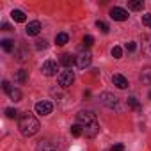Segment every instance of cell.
Returning a JSON list of instances; mask_svg holds the SVG:
<instances>
[{
	"label": "cell",
	"instance_id": "1",
	"mask_svg": "<svg viewBox=\"0 0 151 151\" xmlns=\"http://www.w3.org/2000/svg\"><path fill=\"white\" fill-rule=\"evenodd\" d=\"M18 128H20V132L25 135V137H32V135H36L37 132H39V121L36 119V116L34 114H30V112H27V114H22L20 116V119H18Z\"/></svg>",
	"mask_w": 151,
	"mask_h": 151
},
{
	"label": "cell",
	"instance_id": "2",
	"mask_svg": "<svg viewBox=\"0 0 151 151\" xmlns=\"http://www.w3.org/2000/svg\"><path fill=\"white\" fill-rule=\"evenodd\" d=\"M77 121H78V124H82V126H89V124L98 123V121H96V114L91 112V110H80V112L77 114Z\"/></svg>",
	"mask_w": 151,
	"mask_h": 151
},
{
	"label": "cell",
	"instance_id": "3",
	"mask_svg": "<svg viewBox=\"0 0 151 151\" xmlns=\"http://www.w3.org/2000/svg\"><path fill=\"white\" fill-rule=\"evenodd\" d=\"M91 62H93V55H91V52H80L77 57H75V64H77L80 69H86V68H89L91 66Z\"/></svg>",
	"mask_w": 151,
	"mask_h": 151
},
{
	"label": "cell",
	"instance_id": "4",
	"mask_svg": "<svg viewBox=\"0 0 151 151\" xmlns=\"http://www.w3.org/2000/svg\"><path fill=\"white\" fill-rule=\"evenodd\" d=\"M73 80H75V75H73V71H69V69H66V71H62V73H59V77H57V82H59V86L60 87H69L71 84H73Z\"/></svg>",
	"mask_w": 151,
	"mask_h": 151
},
{
	"label": "cell",
	"instance_id": "5",
	"mask_svg": "<svg viewBox=\"0 0 151 151\" xmlns=\"http://www.w3.org/2000/svg\"><path fill=\"white\" fill-rule=\"evenodd\" d=\"M57 62L55 60H45L43 66H41V73L45 75V77H53V75H57Z\"/></svg>",
	"mask_w": 151,
	"mask_h": 151
},
{
	"label": "cell",
	"instance_id": "6",
	"mask_svg": "<svg viewBox=\"0 0 151 151\" xmlns=\"http://www.w3.org/2000/svg\"><path fill=\"white\" fill-rule=\"evenodd\" d=\"M100 100H101V103H103L105 107H109V109H117V105H119V100H117L114 94H110V93H101V94H100Z\"/></svg>",
	"mask_w": 151,
	"mask_h": 151
},
{
	"label": "cell",
	"instance_id": "7",
	"mask_svg": "<svg viewBox=\"0 0 151 151\" xmlns=\"http://www.w3.org/2000/svg\"><path fill=\"white\" fill-rule=\"evenodd\" d=\"M110 18L112 20H116V22H124V20H128V11L126 9H123V7H112L110 9Z\"/></svg>",
	"mask_w": 151,
	"mask_h": 151
},
{
	"label": "cell",
	"instance_id": "8",
	"mask_svg": "<svg viewBox=\"0 0 151 151\" xmlns=\"http://www.w3.org/2000/svg\"><path fill=\"white\" fill-rule=\"evenodd\" d=\"M140 52L146 57H151V34H144L140 37Z\"/></svg>",
	"mask_w": 151,
	"mask_h": 151
},
{
	"label": "cell",
	"instance_id": "9",
	"mask_svg": "<svg viewBox=\"0 0 151 151\" xmlns=\"http://www.w3.org/2000/svg\"><path fill=\"white\" fill-rule=\"evenodd\" d=\"M52 110H53V105L50 101L36 103V114H39V116H48V114H52Z\"/></svg>",
	"mask_w": 151,
	"mask_h": 151
},
{
	"label": "cell",
	"instance_id": "10",
	"mask_svg": "<svg viewBox=\"0 0 151 151\" xmlns=\"http://www.w3.org/2000/svg\"><path fill=\"white\" fill-rule=\"evenodd\" d=\"M112 84L117 87V89H126L130 84H128V80L123 77V75H119V73H116L114 77H112Z\"/></svg>",
	"mask_w": 151,
	"mask_h": 151
},
{
	"label": "cell",
	"instance_id": "11",
	"mask_svg": "<svg viewBox=\"0 0 151 151\" xmlns=\"http://www.w3.org/2000/svg\"><path fill=\"white\" fill-rule=\"evenodd\" d=\"M139 80H140L144 86H151V66L144 68V69L139 73Z\"/></svg>",
	"mask_w": 151,
	"mask_h": 151
},
{
	"label": "cell",
	"instance_id": "12",
	"mask_svg": "<svg viewBox=\"0 0 151 151\" xmlns=\"http://www.w3.org/2000/svg\"><path fill=\"white\" fill-rule=\"evenodd\" d=\"M98 133H100V124H98V123L89 124V126H84V135H86V137L93 139V137H96Z\"/></svg>",
	"mask_w": 151,
	"mask_h": 151
},
{
	"label": "cell",
	"instance_id": "13",
	"mask_svg": "<svg viewBox=\"0 0 151 151\" xmlns=\"http://www.w3.org/2000/svg\"><path fill=\"white\" fill-rule=\"evenodd\" d=\"M25 32H27V36H37V34L41 32V23H39V22H30V23L27 25Z\"/></svg>",
	"mask_w": 151,
	"mask_h": 151
},
{
	"label": "cell",
	"instance_id": "14",
	"mask_svg": "<svg viewBox=\"0 0 151 151\" xmlns=\"http://www.w3.org/2000/svg\"><path fill=\"white\" fill-rule=\"evenodd\" d=\"M37 151H57V146L52 140H39L37 142Z\"/></svg>",
	"mask_w": 151,
	"mask_h": 151
},
{
	"label": "cell",
	"instance_id": "15",
	"mask_svg": "<svg viewBox=\"0 0 151 151\" xmlns=\"http://www.w3.org/2000/svg\"><path fill=\"white\" fill-rule=\"evenodd\" d=\"M11 18H13L14 22H18V23H25V22H27L25 13L20 11V9H13V11H11Z\"/></svg>",
	"mask_w": 151,
	"mask_h": 151
},
{
	"label": "cell",
	"instance_id": "16",
	"mask_svg": "<svg viewBox=\"0 0 151 151\" xmlns=\"http://www.w3.org/2000/svg\"><path fill=\"white\" fill-rule=\"evenodd\" d=\"M29 80V71H25V69H20L18 73H16V77H14V82L18 84V86H22V84H25Z\"/></svg>",
	"mask_w": 151,
	"mask_h": 151
},
{
	"label": "cell",
	"instance_id": "17",
	"mask_svg": "<svg viewBox=\"0 0 151 151\" xmlns=\"http://www.w3.org/2000/svg\"><path fill=\"white\" fill-rule=\"evenodd\" d=\"M60 64H62L64 68H71V66L75 64V57L69 55V53H62V55H60Z\"/></svg>",
	"mask_w": 151,
	"mask_h": 151
},
{
	"label": "cell",
	"instance_id": "18",
	"mask_svg": "<svg viewBox=\"0 0 151 151\" xmlns=\"http://www.w3.org/2000/svg\"><path fill=\"white\" fill-rule=\"evenodd\" d=\"M68 41H69V36H68L66 32H59V34L55 36V43H57L59 46H64Z\"/></svg>",
	"mask_w": 151,
	"mask_h": 151
},
{
	"label": "cell",
	"instance_id": "19",
	"mask_svg": "<svg viewBox=\"0 0 151 151\" xmlns=\"http://www.w3.org/2000/svg\"><path fill=\"white\" fill-rule=\"evenodd\" d=\"M144 7V0H132V2H128V9L132 11H140Z\"/></svg>",
	"mask_w": 151,
	"mask_h": 151
},
{
	"label": "cell",
	"instance_id": "20",
	"mask_svg": "<svg viewBox=\"0 0 151 151\" xmlns=\"http://www.w3.org/2000/svg\"><path fill=\"white\" fill-rule=\"evenodd\" d=\"M69 132H71L73 137H80V135H84V126L77 123V124H73V126L69 128Z\"/></svg>",
	"mask_w": 151,
	"mask_h": 151
},
{
	"label": "cell",
	"instance_id": "21",
	"mask_svg": "<svg viewBox=\"0 0 151 151\" xmlns=\"http://www.w3.org/2000/svg\"><path fill=\"white\" fill-rule=\"evenodd\" d=\"M128 107L132 109V110H135V112H140L142 110V107H140V103H139V100L137 98H128Z\"/></svg>",
	"mask_w": 151,
	"mask_h": 151
},
{
	"label": "cell",
	"instance_id": "22",
	"mask_svg": "<svg viewBox=\"0 0 151 151\" xmlns=\"http://www.w3.org/2000/svg\"><path fill=\"white\" fill-rule=\"evenodd\" d=\"M2 48H4V52L11 53V52L14 50V41H11V39H2Z\"/></svg>",
	"mask_w": 151,
	"mask_h": 151
},
{
	"label": "cell",
	"instance_id": "23",
	"mask_svg": "<svg viewBox=\"0 0 151 151\" xmlns=\"http://www.w3.org/2000/svg\"><path fill=\"white\" fill-rule=\"evenodd\" d=\"M9 98H11L13 101H20V100H22V91H20V89H16V87H14V89H11Z\"/></svg>",
	"mask_w": 151,
	"mask_h": 151
},
{
	"label": "cell",
	"instance_id": "24",
	"mask_svg": "<svg viewBox=\"0 0 151 151\" xmlns=\"http://www.w3.org/2000/svg\"><path fill=\"white\" fill-rule=\"evenodd\" d=\"M96 27H98V29H100V30H101L103 34H109V25H107L105 22H101V20H98V22H96Z\"/></svg>",
	"mask_w": 151,
	"mask_h": 151
},
{
	"label": "cell",
	"instance_id": "25",
	"mask_svg": "<svg viewBox=\"0 0 151 151\" xmlns=\"http://www.w3.org/2000/svg\"><path fill=\"white\" fill-rule=\"evenodd\" d=\"M112 57L114 59H121L123 57V48L121 46H114L112 48Z\"/></svg>",
	"mask_w": 151,
	"mask_h": 151
},
{
	"label": "cell",
	"instance_id": "26",
	"mask_svg": "<svg viewBox=\"0 0 151 151\" xmlns=\"http://www.w3.org/2000/svg\"><path fill=\"white\" fill-rule=\"evenodd\" d=\"M124 50H126V52H130V53H132V52H135V50H137V43H135V41H128V43L124 45Z\"/></svg>",
	"mask_w": 151,
	"mask_h": 151
},
{
	"label": "cell",
	"instance_id": "27",
	"mask_svg": "<svg viewBox=\"0 0 151 151\" xmlns=\"http://www.w3.org/2000/svg\"><path fill=\"white\" fill-rule=\"evenodd\" d=\"M6 116L9 119H14V117H18V110L16 109H6Z\"/></svg>",
	"mask_w": 151,
	"mask_h": 151
},
{
	"label": "cell",
	"instance_id": "28",
	"mask_svg": "<svg viewBox=\"0 0 151 151\" xmlns=\"http://www.w3.org/2000/svg\"><path fill=\"white\" fill-rule=\"evenodd\" d=\"M82 43H84V46H87V48H89V46H93L94 37H93V36H84V41H82Z\"/></svg>",
	"mask_w": 151,
	"mask_h": 151
},
{
	"label": "cell",
	"instance_id": "29",
	"mask_svg": "<svg viewBox=\"0 0 151 151\" xmlns=\"http://www.w3.org/2000/svg\"><path fill=\"white\" fill-rule=\"evenodd\" d=\"M142 25L151 29V14H142Z\"/></svg>",
	"mask_w": 151,
	"mask_h": 151
},
{
	"label": "cell",
	"instance_id": "30",
	"mask_svg": "<svg viewBox=\"0 0 151 151\" xmlns=\"http://www.w3.org/2000/svg\"><path fill=\"white\" fill-rule=\"evenodd\" d=\"M46 46H48V43H46L45 39H37V41H36V48H37V50H45Z\"/></svg>",
	"mask_w": 151,
	"mask_h": 151
},
{
	"label": "cell",
	"instance_id": "31",
	"mask_svg": "<svg viewBox=\"0 0 151 151\" xmlns=\"http://www.w3.org/2000/svg\"><path fill=\"white\" fill-rule=\"evenodd\" d=\"M2 89H4V91H6V93H7V94H9V93H11V89H13V87H11V84H9V82H7V80H4V82H2Z\"/></svg>",
	"mask_w": 151,
	"mask_h": 151
},
{
	"label": "cell",
	"instance_id": "32",
	"mask_svg": "<svg viewBox=\"0 0 151 151\" xmlns=\"http://www.w3.org/2000/svg\"><path fill=\"white\" fill-rule=\"evenodd\" d=\"M110 151H124V146H123V144H114V146L110 147Z\"/></svg>",
	"mask_w": 151,
	"mask_h": 151
},
{
	"label": "cell",
	"instance_id": "33",
	"mask_svg": "<svg viewBox=\"0 0 151 151\" xmlns=\"http://www.w3.org/2000/svg\"><path fill=\"white\" fill-rule=\"evenodd\" d=\"M2 29H4V30H11V25H9V23H4Z\"/></svg>",
	"mask_w": 151,
	"mask_h": 151
},
{
	"label": "cell",
	"instance_id": "34",
	"mask_svg": "<svg viewBox=\"0 0 151 151\" xmlns=\"http://www.w3.org/2000/svg\"><path fill=\"white\" fill-rule=\"evenodd\" d=\"M149 98H151V91H149Z\"/></svg>",
	"mask_w": 151,
	"mask_h": 151
}]
</instances>
